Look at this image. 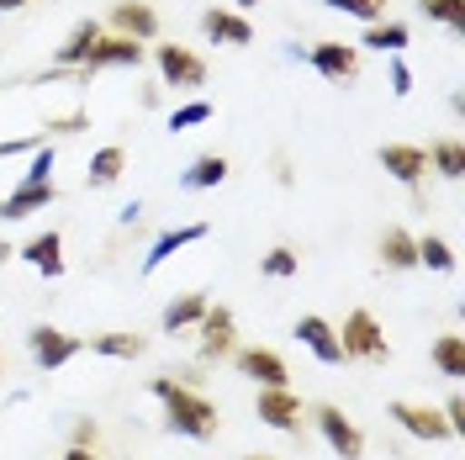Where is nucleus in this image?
<instances>
[{"instance_id":"32","label":"nucleus","mask_w":465,"mask_h":460,"mask_svg":"<svg viewBox=\"0 0 465 460\" xmlns=\"http://www.w3.org/2000/svg\"><path fill=\"white\" fill-rule=\"evenodd\" d=\"M202 122H212V101H185L180 112H170V133H191Z\"/></svg>"},{"instance_id":"26","label":"nucleus","mask_w":465,"mask_h":460,"mask_svg":"<svg viewBox=\"0 0 465 460\" xmlns=\"http://www.w3.org/2000/svg\"><path fill=\"white\" fill-rule=\"evenodd\" d=\"M429 360H434V371H444L450 381H460V375H465V339H460V334H444V339H434Z\"/></svg>"},{"instance_id":"3","label":"nucleus","mask_w":465,"mask_h":460,"mask_svg":"<svg viewBox=\"0 0 465 460\" xmlns=\"http://www.w3.org/2000/svg\"><path fill=\"white\" fill-rule=\"evenodd\" d=\"M312 424H318V434L328 439V450H333L339 460H360V455H365V434H360V424L349 418L344 407L318 403V407H312Z\"/></svg>"},{"instance_id":"18","label":"nucleus","mask_w":465,"mask_h":460,"mask_svg":"<svg viewBox=\"0 0 465 460\" xmlns=\"http://www.w3.org/2000/svg\"><path fill=\"white\" fill-rule=\"evenodd\" d=\"M202 32L212 37V43H228V48H249V43H254V27H249V16H238V11H223V5L202 11Z\"/></svg>"},{"instance_id":"27","label":"nucleus","mask_w":465,"mask_h":460,"mask_svg":"<svg viewBox=\"0 0 465 460\" xmlns=\"http://www.w3.org/2000/svg\"><path fill=\"white\" fill-rule=\"evenodd\" d=\"M429 170H439L444 180H460L465 175V144L460 138H439V144L429 148Z\"/></svg>"},{"instance_id":"16","label":"nucleus","mask_w":465,"mask_h":460,"mask_svg":"<svg viewBox=\"0 0 465 460\" xmlns=\"http://www.w3.org/2000/svg\"><path fill=\"white\" fill-rule=\"evenodd\" d=\"M54 202H58L54 180H48V185H16L11 196H0V223H22V217H32V212H48Z\"/></svg>"},{"instance_id":"20","label":"nucleus","mask_w":465,"mask_h":460,"mask_svg":"<svg viewBox=\"0 0 465 460\" xmlns=\"http://www.w3.org/2000/svg\"><path fill=\"white\" fill-rule=\"evenodd\" d=\"M202 313H206V291H180L170 307L159 313V328H164V334H185V328L202 323Z\"/></svg>"},{"instance_id":"10","label":"nucleus","mask_w":465,"mask_h":460,"mask_svg":"<svg viewBox=\"0 0 465 460\" xmlns=\"http://www.w3.org/2000/svg\"><path fill=\"white\" fill-rule=\"evenodd\" d=\"M376 159L397 185H418L429 175V148H418V144H381Z\"/></svg>"},{"instance_id":"19","label":"nucleus","mask_w":465,"mask_h":460,"mask_svg":"<svg viewBox=\"0 0 465 460\" xmlns=\"http://www.w3.org/2000/svg\"><path fill=\"white\" fill-rule=\"evenodd\" d=\"M228 175H232V165L223 154H196V159L185 165V175H180V191H212V185H223Z\"/></svg>"},{"instance_id":"5","label":"nucleus","mask_w":465,"mask_h":460,"mask_svg":"<svg viewBox=\"0 0 465 460\" xmlns=\"http://www.w3.org/2000/svg\"><path fill=\"white\" fill-rule=\"evenodd\" d=\"M254 413H260L264 429H281V434H302V424H307V403L291 386H260Z\"/></svg>"},{"instance_id":"9","label":"nucleus","mask_w":465,"mask_h":460,"mask_svg":"<svg viewBox=\"0 0 465 460\" xmlns=\"http://www.w3.org/2000/svg\"><path fill=\"white\" fill-rule=\"evenodd\" d=\"M196 334H202V360H232V349H238V317L228 307H212L206 302Z\"/></svg>"},{"instance_id":"33","label":"nucleus","mask_w":465,"mask_h":460,"mask_svg":"<svg viewBox=\"0 0 465 460\" xmlns=\"http://www.w3.org/2000/svg\"><path fill=\"white\" fill-rule=\"evenodd\" d=\"M48 180H54V144L32 148V165L22 175V185H48Z\"/></svg>"},{"instance_id":"21","label":"nucleus","mask_w":465,"mask_h":460,"mask_svg":"<svg viewBox=\"0 0 465 460\" xmlns=\"http://www.w3.org/2000/svg\"><path fill=\"white\" fill-rule=\"evenodd\" d=\"M95 37H101V22H95V16L74 22V27H69V37L58 43V54H54L58 69H80V64H85V54L95 48Z\"/></svg>"},{"instance_id":"24","label":"nucleus","mask_w":465,"mask_h":460,"mask_svg":"<svg viewBox=\"0 0 465 460\" xmlns=\"http://www.w3.org/2000/svg\"><path fill=\"white\" fill-rule=\"evenodd\" d=\"M122 170H127V154H122L116 144L95 148V159H90V170H85V185H90V191H106V185L122 180Z\"/></svg>"},{"instance_id":"31","label":"nucleus","mask_w":465,"mask_h":460,"mask_svg":"<svg viewBox=\"0 0 465 460\" xmlns=\"http://www.w3.org/2000/svg\"><path fill=\"white\" fill-rule=\"evenodd\" d=\"M328 11H344L354 22H381L386 16V0H322Z\"/></svg>"},{"instance_id":"4","label":"nucleus","mask_w":465,"mask_h":460,"mask_svg":"<svg viewBox=\"0 0 465 460\" xmlns=\"http://www.w3.org/2000/svg\"><path fill=\"white\" fill-rule=\"evenodd\" d=\"M85 349V339L80 334H64V328H54V323H37L27 334V355L37 371H58V365H69L74 355Z\"/></svg>"},{"instance_id":"2","label":"nucleus","mask_w":465,"mask_h":460,"mask_svg":"<svg viewBox=\"0 0 465 460\" xmlns=\"http://www.w3.org/2000/svg\"><path fill=\"white\" fill-rule=\"evenodd\" d=\"M339 349H344V360H365V365H381V360H391V345H386V328L376 323V313H349L344 328H339Z\"/></svg>"},{"instance_id":"6","label":"nucleus","mask_w":465,"mask_h":460,"mask_svg":"<svg viewBox=\"0 0 465 460\" xmlns=\"http://www.w3.org/2000/svg\"><path fill=\"white\" fill-rule=\"evenodd\" d=\"M153 64H159L164 85H174V90H196V85H206V58H202V54H191L185 43H159V48H153Z\"/></svg>"},{"instance_id":"35","label":"nucleus","mask_w":465,"mask_h":460,"mask_svg":"<svg viewBox=\"0 0 465 460\" xmlns=\"http://www.w3.org/2000/svg\"><path fill=\"white\" fill-rule=\"evenodd\" d=\"M391 95H412V69L402 58H391Z\"/></svg>"},{"instance_id":"11","label":"nucleus","mask_w":465,"mask_h":460,"mask_svg":"<svg viewBox=\"0 0 465 460\" xmlns=\"http://www.w3.org/2000/svg\"><path fill=\"white\" fill-rule=\"evenodd\" d=\"M206 233H212V223H185V228H164L159 238H153V244H148V255H143V265H138V270H143V275H153V270H159V265H170V259L180 255V249L202 244Z\"/></svg>"},{"instance_id":"29","label":"nucleus","mask_w":465,"mask_h":460,"mask_svg":"<svg viewBox=\"0 0 465 460\" xmlns=\"http://www.w3.org/2000/svg\"><path fill=\"white\" fill-rule=\"evenodd\" d=\"M418 11L450 32H465V0H418Z\"/></svg>"},{"instance_id":"7","label":"nucleus","mask_w":465,"mask_h":460,"mask_svg":"<svg viewBox=\"0 0 465 460\" xmlns=\"http://www.w3.org/2000/svg\"><path fill=\"white\" fill-rule=\"evenodd\" d=\"M143 64V43L138 37H122V32H101L95 48L85 54V75H101V69H138Z\"/></svg>"},{"instance_id":"8","label":"nucleus","mask_w":465,"mask_h":460,"mask_svg":"<svg viewBox=\"0 0 465 460\" xmlns=\"http://www.w3.org/2000/svg\"><path fill=\"white\" fill-rule=\"evenodd\" d=\"M307 64L318 69L328 85H354L360 80V43H318Z\"/></svg>"},{"instance_id":"15","label":"nucleus","mask_w":465,"mask_h":460,"mask_svg":"<svg viewBox=\"0 0 465 460\" xmlns=\"http://www.w3.org/2000/svg\"><path fill=\"white\" fill-rule=\"evenodd\" d=\"M16 255L27 259V265L37 270V275H48V281H58V275H64V233H58V228H48V233H32V238L22 244V249H16Z\"/></svg>"},{"instance_id":"14","label":"nucleus","mask_w":465,"mask_h":460,"mask_svg":"<svg viewBox=\"0 0 465 460\" xmlns=\"http://www.w3.org/2000/svg\"><path fill=\"white\" fill-rule=\"evenodd\" d=\"M391 424H402L412 439H429V445L450 439V424H444V413H439V407H423V403H391Z\"/></svg>"},{"instance_id":"41","label":"nucleus","mask_w":465,"mask_h":460,"mask_svg":"<svg viewBox=\"0 0 465 460\" xmlns=\"http://www.w3.org/2000/svg\"><path fill=\"white\" fill-rule=\"evenodd\" d=\"M232 5H238V11H249V5H260V0H232Z\"/></svg>"},{"instance_id":"22","label":"nucleus","mask_w":465,"mask_h":460,"mask_svg":"<svg viewBox=\"0 0 465 460\" xmlns=\"http://www.w3.org/2000/svg\"><path fill=\"white\" fill-rule=\"evenodd\" d=\"M381 265H386V270H397V275L418 270V238H412L407 228H386V233H381Z\"/></svg>"},{"instance_id":"36","label":"nucleus","mask_w":465,"mask_h":460,"mask_svg":"<svg viewBox=\"0 0 465 460\" xmlns=\"http://www.w3.org/2000/svg\"><path fill=\"white\" fill-rule=\"evenodd\" d=\"M95 439H101V429H95L90 418H80V424L69 429V445H85V450H95Z\"/></svg>"},{"instance_id":"1","label":"nucleus","mask_w":465,"mask_h":460,"mask_svg":"<svg viewBox=\"0 0 465 460\" xmlns=\"http://www.w3.org/2000/svg\"><path fill=\"white\" fill-rule=\"evenodd\" d=\"M148 392H153L159 407H164V429H170V434L196 439V445L217 439V429H223L217 403H206L196 386H185V381H174V375H153V381H148Z\"/></svg>"},{"instance_id":"39","label":"nucleus","mask_w":465,"mask_h":460,"mask_svg":"<svg viewBox=\"0 0 465 460\" xmlns=\"http://www.w3.org/2000/svg\"><path fill=\"white\" fill-rule=\"evenodd\" d=\"M5 259H16V249H11V244H5V238H0V265H5Z\"/></svg>"},{"instance_id":"13","label":"nucleus","mask_w":465,"mask_h":460,"mask_svg":"<svg viewBox=\"0 0 465 460\" xmlns=\"http://www.w3.org/2000/svg\"><path fill=\"white\" fill-rule=\"evenodd\" d=\"M296 339H302V349H312L322 365H344V349H339V328H333L328 317H318V313L296 317Z\"/></svg>"},{"instance_id":"23","label":"nucleus","mask_w":465,"mask_h":460,"mask_svg":"<svg viewBox=\"0 0 465 460\" xmlns=\"http://www.w3.org/2000/svg\"><path fill=\"white\" fill-rule=\"evenodd\" d=\"M90 355H106V360H138V355H148V339L143 334H127V328H112V334H95V339H85Z\"/></svg>"},{"instance_id":"34","label":"nucleus","mask_w":465,"mask_h":460,"mask_svg":"<svg viewBox=\"0 0 465 460\" xmlns=\"http://www.w3.org/2000/svg\"><path fill=\"white\" fill-rule=\"evenodd\" d=\"M439 413H444V424H450V439H465V403L460 397H444Z\"/></svg>"},{"instance_id":"30","label":"nucleus","mask_w":465,"mask_h":460,"mask_svg":"<svg viewBox=\"0 0 465 460\" xmlns=\"http://www.w3.org/2000/svg\"><path fill=\"white\" fill-rule=\"evenodd\" d=\"M418 265H429V270H444V275H450V270H455V249H450L439 233H423V238H418Z\"/></svg>"},{"instance_id":"42","label":"nucleus","mask_w":465,"mask_h":460,"mask_svg":"<svg viewBox=\"0 0 465 460\" xmlns=\"http://www.w3.org/2000/svg\"><path fill=\"white\" fill-rule=\"evenodd\" d=\"M243 460H275V455H243Z\"/></svg>"},{"instance_id":"37","label":"nucleus","mask_w":465,"mask_h":460,"mask_svg":"<svg viewBox=\"0 0 465 460\" xmlns=\"http://www.w3.org/2000/svg\"><path fill=\"white\" fill-rule=\"evenodd\" d=\"M80 127H90L85 116H58V122H48L43 133H48V138H64V133H80Z\"/></svg>"},{"instance_id":"28","label":"nucleus","mask_w":465,"mask_h":460,"mask_svg":"<svg viewBox=\"0 0 465 460\" xmlns=\"http://www.w3.org/2000/svg\"><path fill=\"white\" fill-rule=\"evenodd\" d=\"M296 270H302V255L286 249V244H275L270 255H260V275H270V281H291Z\"/></svg>"},{"instance_id":"38","label":"nucleus","mask_w":465,"mask_h":460,"mask_svg":"<svg viewBox=\"0 0 465 460\" xmlns=\"http://www.w3.org/2000/svg\"><path fill=\"white\" fill-rule=\"evenodd\" d=\"M64 460H101V455H95V450H85V445H69V450H64Z\"/></svg>"},{"instance_id":"17","label":"nucleus","mask_w":465,"mask_h":460,"mask_svg":"<svg viewBox=\"0 0 465 460\" xmlns=\"http://www.w3.org/2000/svg\"><path fill=\"white\" fill-rule=\"evenodd\" d=\"M112 27L122 32V37L148 43V37H159V11H153L148 0H116L112 5Z\"/></svg>"},{"instance_id":"12","label":"nucleus","mask_w":465,"mask_h":460,"mask_svg":"<svg viewBox=\"0 0 465 460\" xmlns=\"http://www.w3.org/2000/svg\"><path fill=\"white\" fill-rule=\"evenodd\" d=\"M232 365L249 375V381H260V386H291V371H286V360H281L275 349H260V345L232 349Z\"/></svg>"},{"instance_id":"40","label":"nucleus","mask_w":465,"mask_h":460,"mask_svg":"<svg viewBox=\"0 0 465 460\" xmlns=\"http://www.w3.org/2000/svg\"><path fill=\"white\" fill-rule=\"evenodd\" d=\"M22 5H27V0H0V11H22Z\"/></svg>"},{"instance_id":"25","label":"nucleus","mask_w":465,"mask_h":460,"mask_svg":"<svg viewBox=\"0 0 465 460\" xmlns=\"http://www.w3.org/2000/svg\"><path fill=\"white\" fill-rule=\"evenodd\" d=\"M365 48H376V54H402L407 48V22H365V37H360Z\"/></svg>"}]
</instances>
